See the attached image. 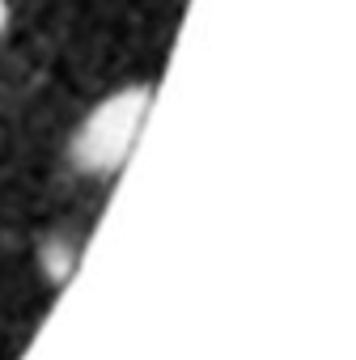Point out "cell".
I'll use <instances>...</instances> for the list:
<instances>
[{
	"instance_id": "cell-1",
	"label": "cell",
	"mask_w": 356,
	"mask_h": 360,
	"mask_svg": "<svg viewBox=\"0 0 356 360\" xmlns=\"http://www.w3.org/2000/svg\"><path fill=\"white\" fill-rule=\"evenodd\" d=\"M153 98H157V89L148 81H132V85L102 94L68 136L72 169L85 178H115L148 127Z\"/></svg>"
},
{
	"instance_id": "cell-2",
	"label": "cell",
	"mask_w": 356,
	"mask_h": 360,
	"mask_svg": "<svg viewBox=\"0 0 356 360\" xmlns=\"http://www.w3.org/2000/svg\"><path fill=\"white\" fill-rule=\"evenodd\" d=\"M72 263H77V250H72V246H60V242H47V255H43V267H47V276H51V280H68V271H72Z\"/></svg>"
},
{
	"instance_id": "cell-3",
	"label": "cell",
	"mask_w": 356,
	"mask_h": 360,
	"mask_svg": "<svg viewBox=\"0 0 356 360\" xmlns=\"http://www.w3.org/2000/svg\"><path fill=\"white\" fill-rule=\"evenodd\" d=\"M9 26V0H0V30Z\"/></svg>"
}]
</instances>
